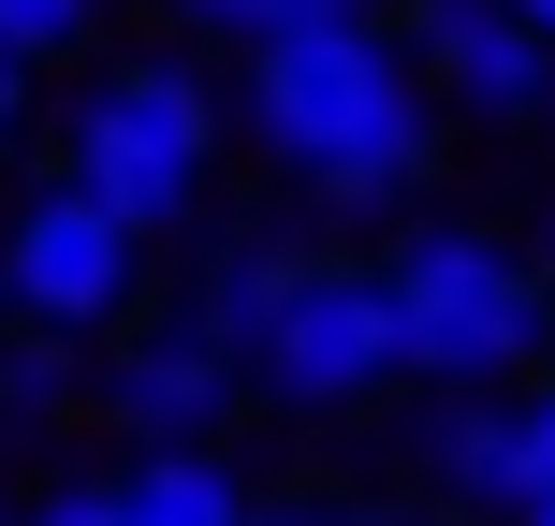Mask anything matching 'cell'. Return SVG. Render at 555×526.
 <instances>
[{
  "mask_svg": "<svg viewBox=\"0 0 555 526\" xmlns=\"http://www.w3.org/2000/svg\"><path fill=\"white\" fill-rule=\"evenodd\" d=\"M249 132L307 191L336 205H395L424 162H439V117H424V59L395 44L365 0H322L278 44H249Z\"/></svg>",
  "mask_w": 555,
  "mask_h": 526,
  "instance_id": "1",
  "label": "cell"
},
{
  "mask_svg": "<svg viewBox=\"0 0 555 526\" xmlns=\"http://www.w3.org/2000/svg\"><path fill=\"white\" fill-rule=\"evenodd\" d=\"M29 526H132V512H117V483H59V498L29 512Z\"/></svg>",
  "mask_w": 555,
  "mask_h": 526,
  "instance_id": "14",
  "label": "cell"
},
{
  "mask_svg": "<svg viewBox=\"0 0 555 526\" xmlns=\"http://www.w3.org/2000/svg\"><path fill=\"white\" fill-rule=\"evenodd\" d=\"M351 526H482V512H351Z\"/></svg>",
  "mask_w": 555,
  "mask_h": 526,
  "instance_id": "17",
  "label": "cell"
},
{
  "mask_svg": "<svg viewBox=\"0 0 555 526\" xmlns=\"http://www.w3.org/2000/svg\"><path fill=\"white\" fill-rule=\"evenodd\" d=\"M15 117H29V59H0V132H15Z\"/></svg>",
  "mask_w": 555,
  "mask_h": 526,
  "instance_id": "16",
  "label": "cell"
},
{
  "mask_svg": "<svg viewBox=\"0 0 555 526\" xmlns=\"http://www.w3.org/2000/svg\"><path fill=\"white\" fill-rule=\"evenodd\" d=\"M249 381L278 410H365L380 381H410V322H395L380 264H293L278 322L249 336Z\"/></svg>",
  "mask_w": 555,
  "mask_h": 526,
  "instance_id": "4",
  "label": "cell"
},
{
  "mask_svg": "<svg viewBox=\"0 0 555 526\" xmlns=\"http://www.w3.org/2000/svg\"><path fill=\"white\" fill-rule=\"evenodd\" d=\"M541 293H555V264H541Z\"/></svg>",
  "mask_w": 555,
  "mask_h": 526,
  "instance_id": "21",
  "label": "cell"
},
{
  "mask_svg": "<svg viewBox=\"0 0 555 526\" xmlns=\"http://www.w3.org/2000/svg\"><path fill=\"white\" fill-rule=\"evenodd\" d=\"M380 278H395V322H410V381H439V395H498L541 351V307H555L541 264L498 249V234H410Z\"/></svg>",
  "mask_w": 555,
  "mask_h": 526,
  "instance_id": "3",
  "label": "cell"
},
{
  "mask_svg": "<svg viewBox=\"0 0 555 526\" xmlns=\"http://www.w3.org/2000/svg\"><path fill=\"white\" fill-rule=\"evenodd\" d=\"M59 176H74L88 205H117L132 234L191 220L205 176H220V103H205V74L191 59H117V74L74 103V162Z\"/></svg>",
  "mask_w": 555,
  "mask_h": 526,
  "instance_id": "2",
  "label": "cell"
},
{
  "mask_svg": "<svg viewBox=\"0 0 555 526\" xmlns=\"http://www.w3.org/2000/svg\"><path fill=\"white\" fill-rule=\"evenodd\" d=\"M512 15H527V29H541V44H555V0H512Z\"/></svg>",
  "mask_w": 555,
  "mask_h": 526,
  "instance_id": "19",
  "label": "cell"
},
{
  "mask_svg": "<svg viewBox=\"0 0 555 526\" xmlns=\"http://www.w3.org/2000/svg\"><path fill=\"white\" fill-rule=\"evenodd\" d=\"M512 526H555V498H541V512H512Z\"/></svg>",
  "mask_w": 555,
  "mask_h": 526,
  "instance_id": "20",
  "label": "cell"
},
{
  "mask_svg": "<svg viewBox=\"0 0 555 526\" xmlns=\"http://www.w3.org/2000/svg\"><path fill=\"white\" fill-rule=\"evenodd\" d=\"M424 88H453V103L482 117V132H527V117L555 103V44L527 15H512V0H424Z\"/></svg>",
  "mask_w": 555,
  "mask_h": 526,
  "instance_id": "6",
  "label": "cell"
},
{
  "mask_svg": "<svg viewBox=\"0 0 555 526\" xmlns=\"http://www.w3.org/2000/svg\"><path fill=\"white\" fill-rule=\"evenodd\" d=\"M249 526H351V512H322V498H249Z\"/></svg>",
  "mask_w": 555,
  "mask_h": 526,
  "instance_id": "15",
  "label": "cell"
},
{
  "mask_svg": "<svg viewBox=\"0 0 555 526\" xmlns=\"http://www.w3.org/2000/svg\"><path fill=\"white\" fill-rule=\"evenodd\" d=\"M117 512L132 526H249V498H234V469L220 453H132V469H117Z\"/></svg>",
  "mask_w": 555,
  "mask_h": 526,
  "instance_id": "10",
  "label": "cell"
},
{
  "mask_svg": "<svg viewBox=\"0 0 555 526\" xmlns=\"http://www.w3.org/2000/svg\"><path fill=\"white\" fill-rule=\"evenodd\" d=\"M103 410L132 424V439H162V453H191L205 424L234 410V351H205L191 322H162V336H132V351L103 365Z\"/></svg>",
  "mask_w": 555,
  "mask_h": 526,
  "instance_id": "8",
  "label": "cell"
},
{
  "mask_svg": "<svg viewBox=\"0 0 555 526\" xmlns=\"http://www.w3.org/2000/svg\"><path fill=\"white\" fill-rule=\"evenodd\" d=\"M293 264H307V249H278V234H220V249L191 264V336L249 365V336L278 322V293H293Z\"/></svg>",
  "mask_w": 555,
  "mask_h": 526,
  "instance_id": "9",
  "label": "cell"
},
{
  "mask_svg": "<svg viewBox=\"0 0 555 526\" xmlns=\"http://www.w3.org/2000/svg\"><path fill=\"white\" fill-rule=\"evenodd\" d=\"M0 410H74V336H15V365H0Z\"/></svg>",
  "mask_w": 555,
  "mask_h": 526,
  "instance_id": "12",
  "label": "cell"
},
{
  "mask_svg": "<svg viewBox=\"0 0 555 526\" xmlns=\"http://www.w3.org/2000/svg\"><path fill=\"white\" fill-rule=\"evenodd\" d=\"M527 424H541V453H555V381H541V395H527Z\"/></svg>",
  "mask_w": 555,
  "mask_h": 526,
  "instance_id": "18",
  "label": "cell"
},
{
  "mask_svg": "<svg viewBox=\"0 0 555 526\" xmlns=\"http://www.w3.org/2000/svg\"><path fill=\"white\" fill-rule=\"evenodd\" d=\"M191 29H220V44H278L293 15H322V0H176Z\"/></svg>",
  "mask_w": 555,
  "mask_h": 526,
  "instance_id": "13",
  "label": "cell"
},
{
  "mask_svg": "<svg viewBox=\"0 0 555 526\" xmlns=\"http://www.w3.org/2000/svg\"><path fill=\"white\" fill-rule=\"evenodd\" d=\"M103 29V0H0V59H74Z\"/></svg>",
  "mask_w": 555,
  "mask_h": 526,
  "instance_id": "11",
  "label": "cell"
},
{
  "mask_svg": "<svg viewBox=\"0 0 555 526\" xmlns=\"http://www.w3.org/2000/svg\"><path fill=\"white\" fill-rule=\"evenodd\" d=\"M132 264H146V234L117 220V205H88L74 176H59V191H29L15 234H0V293H15L29 336H88V322H117V307H132Z\"/></svg>",
  "mask_w": 555,
  "mask_h": 526,
  "instance_id": "5",
  "label": "cell"
},
{
  "mask_svg": "<svg viewBox=\"0 0 555 526\" xmlns=\"http://www.w3.org/2000/svg\"><path fill=\"white\" fill-rule=\"evenodd\" d=\"M424 469H439V498H453V512H482V526H512V512H541V498H555L541 424H527V410H498V395H439V410H424Z\"/></svg>",
  "mask_w": 555,
  "mask_h": 526,
  "instance_id": "7",
  "label": "cell"
}]
</instances>
